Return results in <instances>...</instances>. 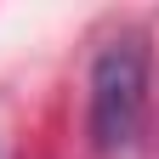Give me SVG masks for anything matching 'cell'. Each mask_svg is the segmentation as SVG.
Listing matches in <instances>:
<instances>
[{
  "label": "cell",
  "mask_w": 159,
  "mask_h": 159,
  "mask_svg": "<svg viewBox=\"0 0 159 159\" xmlns=\"http://www.w3.org/2000/svg\"><path fill=\"white\" fill-rule=\"evenodd\" d=\"M148 119V46L136 34L97 51L91 68V142L102 153H125Z\"/></svg>",
  "instance_id": "1"
}]
</instances>
